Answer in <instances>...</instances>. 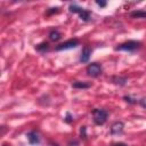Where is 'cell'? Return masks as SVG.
Wrapping results in <instances>:
<instances>
[{
  "label": "cell",
  "mask_w": 146,
  "mask_h": 146,
  "mask_svg": "<svg viewBox=\"0 0 146 146\" xmlns=\"http://www.w3.org/2000/svg\"><path fill=\"white\" fill-rule=\"evenodd\" d=\"M139 103H140V105H141L143 107L146 108V99H141V100H139Z\"/></svg>",
  "instance_id": "obj_20"
},
{
  "label": "cell",
  "mask_w": 146,
  "mask_h": 146,
  "mask_svg": "<svg viewBox=\"0 0 146 146\" xmlns=\"http://www.w3.org/2000/svg\"><path fill=\"white\" fill-rule=\"evenodd\" d=\"M113 146H127V144H124V143H116Z\"/></svg>",
  "instance_id": "obj_21"
},
{
  "label": "cell",
  "mask_w": 146,
  "mask_h": 146,
  "mask_svg": "<svg viewBox=\"0 0 146 146\" xmlns=\"http://www.w3.org/2000/svg\"><path fill=\"white\" fill-rule=\"evenodd\" d=\"M140 46H141V43L139 41L129 40V41H125V42L119 44L117 47H115V50H120V51H135V50L139 49Z\"/></svg>",
  "instance_id": "obj_3"
},
{
  "label": "cell",
  "mask_w": 146,
  "mask_h": 146,
  "mask_svg": "<svg viewBox=\"0 0 146 146\" xmlns=\"http://www.w3.org/2000/svg\"><path fill=\"white\" fill-rule=\"evenodd\" d=\"M62 38V33L58 30H51L49 32V39L51 41H58Z\"/></svg>",
  "instance_id": "obj_11"
},
{
  "label": "cell",
  "mask_w": 146,
  "mask_h": 146,
  "mask_svg": "<svg viewBox=\"0 0 146 146\" xmlns=\"http://www.w3.org/2000/svg\"><path fill=\"white\" fill-rule=\"evenodd\" d=\"M79 46V40L78 39H70L60 44H58L55 49L57 51H60V50H67V49H73V48H76Z\"/></svg>",
  "instance_id": "obj_5"
},
{
  "label": "cell",
  "mask_w": 146,
  "mask_h": 146,
  "mask_svg": "<svg viewBox=\"0 0 146 146\" xmlns=\"http://www.w3.org/2000/svg\"><path fill=\"white\" fill-rule=\"evenodd\" d=\"M35 49H36L38 51H40V52H44V51H47V50L49 49V43L46 42V41H43V42L36 44V46H35Z\"/></svg>",
  "instance_id": "obj_13"
},
{
  "label": "cell",
  "mask_w": 146,
  "mask_h": 146,
  "mask_svg": "<svg viewBox=\"0 0 146 146\" xmlns=\"http://www.w3.org/2000/svg\"><path fill=\"white\" fill-rule=\"evenodd\" d=\"M123 99H124L127 103H129V104H136V103H137V99H133V98H131L130 96H123Z\"/></svg>",
  "instance_id": "obj_15"
},
{
  "label": "cell",
  "mask_w": 146,
  "mask_h": 146,
  "mask_svg": "<svg viewBox=\"0 0 146 146\" xmlns=\"http://www.w3.org/2000/svg\"><path fill=\"white\" fill-rule=\"evenodd\" d=\"M72 87L75 89H88L91 87V83L87 81H74L72 83Z\"/></svg>",
  "instance_id": "obj_9"
},
{
  "label": "cell",
  "mask_w": 146,
  "mask_h": 146,
  "mask_svg": "<svg viewBox=\"0 0 146 146\" xmlns=\"http://www.w3.org/2000/svg\"><path fill=\"white\" fill-rule=\"evenodd\" d=\"M133 18H146V10H135L130 14Z\"/></svg>",
  "instance_id": "obj_12"
},
{
  "label": "cell",
  "mask_w": 146,
  "mask_h": 146,
  "mask_svg": "<svg viewBox=\"0 0 146 146\" xmlns=\"http://www.w3.org/2000/svg\"><path fill=\"white\" fill-rule=\"evenodd\" d=\"M3 146H9V145H7V144H5V145H3Z\"/></svg>",
  "instance_id": "obj_22"
},
{
  "label": "cell",
  "mask_w": 146,
  "mask_h": 146,
  "mask_svg": "<svg viewBox=\"0 0 146 146\" xmlns=\"http://www.w3.org/2000/svg\"><path fill=\"white\" fill-rule=\"evenodd\" d=\"M123 128H124V123L122 121H116L111 127V133L112 135H120L123 132Z\"/></svg>",
  "instance_id": "obj_6"
},
{
  "label": "cell",
  "mask_w": 146,
  "mask_h": 146,
  "mask_svg": "<svg viewBox=\"0 0 146 146\" xmlns=\"http://www.w3.org/2000/svg\"><path fill=\"white\" fill-rule=\"evenodd\" d=\"M90 55H91V50L89 47H84L82 49V52H81V56H80V62L81 63H87L90 58Z\"/></svg>",
  "instance_id": "obj_8"
},
{
  "label": "cell",
  "mask_w": 146,
  "mask_h": 146,
  "mask_svg": "<svg viewBox=\"0 0 146 146\" xmlns=\"http://www.w3.org/2000/svg\"><path fill=\"white\" fill-rule=\"evenodd\" d=\"M64 121L66 123H72L73 122V116L71 115V113H66V116L64 117Z\"/></svg>",
  "instance_id": "obj_17"
},
{
  "label": "cell",
  "mask_w": 146,
  "mask_h": 146,
  "mask_svg": "<svg viewBox=\"0 0 146 146\" xmlns=\"http://www.w3.org/2000/svg\"><path fill=\"white\" fill-rule=\"evenodd\" d=\"M27 140L31 145H38L40 143V137H39V133L36 131H30L27 135Z\"/></svg>",
  "instance_id": "obj_7"
},
{
  "label": "cell",
  "mask_w": 146,
  "mask_h": 146,
  "mask_svg": "<svg viewBox=\"0 0 146 146\" xmlns=\"http://www.w3.org/2000/svg\"><path fill=\"white\" fill-rule=\"evenodd\" d=\"M68 10H70L71 13H76V14H79V17H80L82 21H84V22H88V21H90V18H91V13H90L88 9H84V8L80 7V6H78L76 3H71L70 7H68Z\"/></svg>",
  "instance_id": "obj_1"
},
{
  "label": "cell",
  "mask_w": 146,
  "mask_h": 146,
  "mask_svg": "<svg viewBox=\"0 0 146 146\" xmlns=\"http://www.w3.org/2000/svg\"><path fill=\"white\" fill-rule=\"evenodd\" d=\"M128 79L125 76H113L112 78V82L116 86H124L127 83Z\"/></svg>",
  "instance_id": "obj_10"
},
{
  "label": "cell",
  "mask_w": 146,
  "mask_h": 146,
  "mask_svg": "<svg viewBox=\"0 0 146 146\" xmlns=\"http://www.w3.org/2000/svg\"><path fill=\"white\" fill-rule=\"evenodd\" d=\"M92 113V117H94V122L97 124V125H102L104 124L106 121H107V117H108V113L107 111L103 110V108H94L91 111Z\"/></svg>",
  "instance_id": "obj_2"
},
{
  "label": "cell",
  "mask_w": 146,
  "mask_h": 146,
  "mask_svg": "<svg viewBox=\"0 0 146 146\" xmlns=\"http://www.w3.org/2000/svg\"><path fill=\"white\" fill-rule=\"evenodd\" d=\"M96 3L99 7H106V5H107V2L106 1H103V0H96Z\"/></svg>",
  "instance_id": "obj_18"
},
{
  "label": "cell",
  "mask_w": 146,
  "mask_h": 146,
  "mask_svg": "<svg viewBox=\"0 0 146 146\" xmlns=\"http://www.w3.org/2000/svg\"><path fill=\"white\" fill-rule=\"evenodd\" d=\"M86 71H87V74L89 75V76H91V78H97V76H99L100 74H102V66L98 64V63H91V64H89L88 66H87V68H86Z\"/></svg>",
  "instance_id": "obj_4"
},
{
  "label": "cell",
  "mask_w": 146,
  "mask_h": 146,
  "mask_svg": "<svg viewBox=\"0 0 146 146\" xmlns=\"http://www.w3.org/2000/svg\"><path fill=\"white\" fill-rule=\"evenodd\" d=\"M68 145H70V146H78V141H76V140H71V141L68 143Z\"/></svg>",
  "instance_id": "obj_19"
},
{
  "label": "cell",
  "mask_w": 146,
  "mask_h": 146,
  "mask_svg": "<svg viewBox=\"0 0 146 146\" xmlns=\"http://www.w3.org/2000/svg\"><path fill=\"white\" fill-rule=\"evenodd\" d=\"M59 11V8L58 7H55V8H49L47 11H46V15H52V14H56V13H58Z\"/></svg>",
  "instance_id": "obj_14"
},
{
  "label": "cell",
  "mask_w": 146,
  "mask_h": 146,
  "mask_svg": "<svg viewBox=\"0 0 146 146\" xmlns=\"http://www.w3.org/2000/svg\"><path fill=\"white\" fill-rule=\"evenodd\" d=\"M80 136H81V138H83V139L87 138V128H86V127H81V128H80Z\"/></svg>",
  "instance_id": "obj_16"
}]
</instances>
